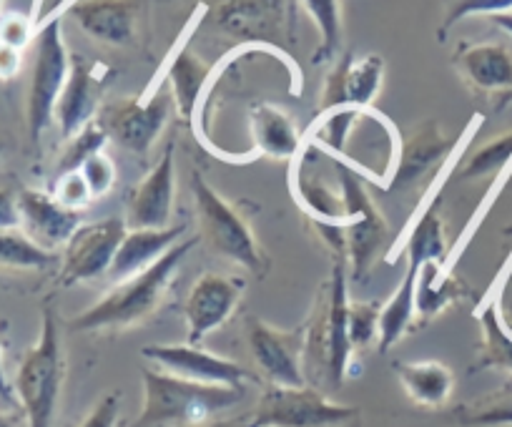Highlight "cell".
<instances>
[{
	"instance_id": "obj_10",
	"label": "cell",
	"mask_w": 512,
	"mask_h": 427,
	"mask_svg": "<svg viewBox=\"0 0 512 427\" xmlns=\"http://www.w3.org/2000/svg\"><path fill=\"white\" fill-rule=\"evenodd\" d=\"M171 96L151 91L146 101L141 98H121L98 109L96 121L106 131L108 141H116L131 154H149L154 141L164 131L169 119Z\"/></svg>"
},
{
	"instance_id": "obj_48",
	"label": "cell",
	"mask_w": 512,
	"mask_h": 427,
	"mask_svg": "<svg viewBox=\"0 0 512 427\" xmlns=\"http://www.w3.org/2000/svg\"><path fill=\"white\" fill-rule=\"evenodd\" d=\"M0 3H3V0H0Z\"/></svg>"
},
{
	"instance_id": "obj_14",
	"label": "cell",
	"mask_w": 512,
	"mask_h": 427,
	"mask_svg": "<svg viewBox=\"0 0 512 427\" xmlns=\"http://www.w3.org/2000/svg\"><path fill=\"white\" fill-rule=\"evenodd\" d=\"M244 294V282L219 272H206L191 287L184 304L186 342L201 345L206 335L224 327L236 312Z\"/></svg>"
},
{
	"instance_id": "obj_2",
	"label": "cell",
	"mask_w": 512,
	"mask_h": 427,
	"mask_svg": "<svg viewBox=\"0 0 512 427\" xmlns=\"http://www.w3.org/2000/svg\"><path fill=\"white\" fill-rule=\"evenodd\" d=\"M196 239H186L171 247L159 262L151 264L134 277L121 279L113 289H108L96 304L83 309L71 319V330L76 332H106V330H131L141 325L156 309L161 307L169 289L171 277L181 267Z\"/></svg>"
},
{
	"instance_id": "obj_18",
	"label": "cell",
	"mask_w": 512,
	"mask_h": 427,
	"mask_svg": "<svg viewBox=\"0 0 512 427\" xmlns=\"http://www.w3.org/2000/svg\"><path fill=\"white\" fill-rule=\"evenodd\" d=\"M452 63L477 96L487 101L512 98V53L502 43H460Z\"/></svg>"
},
{
	"instance_id": "obj_27",
	"label": "cell",
	"mask_w": 512,
	"mask_h": 427,
	"mask_svg": "<svg viewBox=\"0 0 512 427\" xmlns=\"http://www.w3.org/2000/svg\"><path fill=\"white\" fill-rule=\"evenodd\" d=\"M417 277L420 269L407 267L400 287L395 289L390 302L379 309V352H390L392 347L400 345L402 337L417 322Z\"/></svg>"
},
{
	"instance_id": "obj_22",
	"label": "cell",
	"mask_w": 512,
	"mask_h": 427,
	"mask_svg": "<svg viewBox=\"0 0 512 427\" xmlns=\"http://www.w3.org/2000/svg\"><path fill=\"white\" fill-rule=\"evenodd\" d=\"M184 232L186 224H171L166 229H128L121 247H118L108 277L121 282V279L144 272L151 264L159 262L171 247H176Z\"/></svg>"
},
{
	"instance_id": "obj_31",
	"label": "cell",
	"mask_w": 512,
	"mask_h": 427,
	"mask_svg": "<svg viewBox=\"0 0 512 427\" xmlns=\"http://www.w3.org/2000/svg\"><path fill=\"white\" fill-rule=\"evenodd\" d=\"M304 11L312 16L319 31V48L314 51V63L337 61L342 48V0H302Z\"/></svg>"
},
{
	"instance_id": "obj_5",
	"label": "cell",
	"mask_w": 512,
	"mask_h": 427,
	"mask_svg": "<svg viewBox=\"0 0 512 427\" xmlns=\"http://www.w3.org/2000/svg\"><path fill=\"white\" fill-rule=\"evenodd\" d=\"M196 217H199L201 239L226 262L246 269L254 277L264 279L269 272V259L256 242L254 232L239 211L204 179V174H191Z\"/></svg>"
},
{
	"instance_id": "obj_1",
	"label": "cell",
	"mask_w": 512,
	"mask_h": 427,
	"mask_svg": "<svg viewBox=\"0 0 512 427\" xmlns=\"http://www.w3.org/2000/svg\"><path fill=\"white\" fill-rule=\"evenodd\" d=\"M349 272L347 259L337 257L332 277L317 292L312 317L304 327V375L337 390L344 385L352 362L349 342Z\"/></svg>"
},
{
	"instance_id": "obj_41",
	"label": "cell",
	"mask_w": 512,
	"mask_h": 427,
	"mask_svg": "<svg viewBox=\"0 0 512 427\" xmlns=\"http://www.w3.org/2000/svg\"><path fill=\"white\" fill-rule=\"evenodd\" d=\"M3 229H21L18 196H13L8 189H0V232Z\"/></svg>"
},
{
	"instance_id": "obj_17",
	"label": "cell",
	"mask_w": 512,
	"mask_h": 427,
	"mask_svg": "<svg viewBox=\"0 0 512 427\" xmlns=\"http://www.w3.org/2000/svg\"><path fill=\"white\" fill-rule=\"evenodd\" d=\"M455 151L457 139H450L442 131L440 124L425 121V124L415 126L400 144V154H397V166L392 171L390 189H412L420 181H425L427 176L435 174L437 169H442Z\"/></svg>"
},
{
	"instance_id": "obj_43",
	"label": "cell",
	"mask_w": 512,
	"mask_h": 427,
	"mask_svg": "<svg viewBox=\"0 0 512 427\" xmlns=\"http://www.w3.org/2000/svg\"><path fill=\"white\" fill-rule=\"evenodd\" d=\"M3 350H6V342H3V337H0V400L8 402V405H13V407H18L16 390H13V382L8 380L6 367H3Z\"/></svg>"
},
{
	"instance_id": "obj_20",
	"label": "cell",
	"mask_w": 512,
	"mask_h": 427,
	"mask_svg": "<svg viewBox=\"0 0 512 427\" xmlns=\"http://www.w3.org/2000/svg\"><path fill=\"white\" fill-rule=\"evenodd\" d=\"M21 229L48 252L66 247L68 239L81 227V211L61 204L53 194L41 189H23L18 194Z\"/></svg>"
},
{
	"instance_id": "obj_36",
	"label": "cell",
	"mask_w": 512,
	"mask_h": 427,
	"mask_svg": "<svg viewBox=\"0 0 512 427\" xmlns=\"http://www.w3.org/2000/svg\"><path fill=\"white\" fill-rule=\"evenodd\" d=\"M379 304L349 299V342L354 352H364L379 342Z\"/></svg>"
},
{
	"instance_id": "obj_35",
	"label": "cell",
	"mask_w": 512,
	"mask_h": 427,
	"mask_svg": "<svg viewBox=\"0 0 512 427\" xmlns=\"http://www.w3.org/2000/svg\"><path fill=\"white\" fill-rule=\"evenodd\" d=\"M442 23L437 28V36L445 38L450 28L465 21L470 16H500V13H512V0H442Z\"/></svg>"
},
{
	"instance_id": "obj_23",
	"label": "cell",
	"mask_w": 512,
	"mask_h": 427,
	"mask_svg": "<svg viewBox=\"0 0 512 427\" xmlns=\"http://www.w3.org/2000/svg\"><path fill=\"white\" fill-rule=\"evenodd\" d=\"M249 126L256 154L269 159H294L302 151V136L292 116L274 103H256L249 114Z\"/></svg>"
},
{
	"instance_id": "obj_21",
	"label": "cell",
	"mask_w": 512,
	"mask_h": 427,
	"mask_svg": "<svg viewBox=\"0 0 512 427\" xmlns=\"http://www.w3.org/2000/svg\"><path fill=\"white\" fill-rule=\"evenodd\" d=\"M144 0H76L68 6L83 33L106 46H128L136 36Z\"/></svg>"
},
{
	"instance_id": "obj_38",
	"label": "cell",
	"mask_w": 512,
	"mask_h": 427,
	"mask_svg": "<svg viewBox=\"0 0 512 427\" xmlns=\"http://www.w3.org/2000/svg\"><path fill=\"white\" fill-rule=\"evenodd\" d=\"M56 196L61 204L71 206V209L81 211V206H86L88 201H93L91 189H88L86 179L81 176V171H73V174L58 176L56 181Z\"/></svg>"
},
{
	"instance_id": "obj_28",
	"label": "cell",
	"mask_w": 512,
	"mask_h": 427,
	"mask_svg": "<svg viewBox=\"0 0 512 427\" xmlns=\"http://www.w3.org/2000/svg\"><path fill=\"white\" fill-rule=\"evenodd\" d=\"M407 267L422 269L425 264H442L447 254V234L445 222L435 206H425L420 217L412 222L410 232L405 239Z\"/></svg>"
},
{
	"instance_id": "obj_8",
	"label": "cell",
	"mask_w": 512,
	"mask_h": 427,
	"mask_svg": "<svg viewBox=\"0 0 512 427\" xmlns=\"http://www.w3.org/2000/svg\"><path fill=\"white\" fill-rule=\"evenodd\" d=\"M362 410L329 400L317 387L269 385L256 402L249 427H354Z\"/></svg>"
},
{
	"instance_id": "obj_40",
	"label": "cell",
	"mask_w": 512,
	"mask_h": 427,
	"mask_svg": "<svg viewBox=\"0 0 512 427\" xmlns=\"http://www.w3.org/2000/svg\"><path fill=\"white\" fill-rule=\"evenodd\" d=\"M31 38H33L31 18L21 16V13H8V16L0 18V43H8V46L23 51V46H26Z\"/></svg>"
},
{
	"instance_id": "obj_13",
	"label": "cell",
	"mask_w": 512,
	"mask_h": 427,
	"mask_svg": "<svg viewBox=\"0 0 512 427\" xmlns=\"http://www.w3.org/2000/svg\"><path fill=\"white\" fill-rule=\"evenodd\" d=\"M146 360L159 365V370L171 372L184 380L201 382V385H224V387H244L254 380L246 367L239 362H231L226 357L214 355L201 345H149L141 350Z\"/></svg>"
},
{
	"instance_id": "obj_26",
	"label": "cell",
	"mask_w": 512,
	"mask_h": 427,
	"mask_svg": "<svg viewBox=\"0 0 512 427\" xmlns=\"http://www.w3.org/2000/svg\"><path fill=\"white\" fill-rule=\"evenodd\" d=\"M470 294L460 277H452L442 264H425L417 277V325H430L447 307L462 302Z\"/></svg>"
},
{
	"instance_id": "obj_45",
	"label": "cell",
	"mask_w": 512,
	"mask_h": 427,
	"mask_svg": "<svg viewBox=\"0 0 512 427\" xmlns=\"http://www.w3.org/2000/svg\"><path fill=\"white\" fill-rule=\"evenodd\" d=\"M490 21L512 38V13H500V16H492Z\"/></svg>"
},
{
	"instance_id": "obj_30",
	"label": "cell",
	"mask_w": 512,
	"mask_h": 427,
	"mask_svg": "<svg viewBox=\"0 0 512 427\" xmlns=\"http://www.w3.org/2000/svg\"><path fill=\"white\" fill-rule=\"evenodd\" d=\"M452 420L462 427H512V377L497 390L457 407Z\"/></svg>"
},
{
	"instance_id": "obj_33",
	"label": "cell",
	"mask_w": 512,
	"mask_h": 427,
	"mask_svg": "<svg viewBox=\"0 0 512 427\" xmlns=\"http://www.w3.org/2000/svg\"><path fill=\"white\" fill-rule=\"evenodd\" d=\"M512 164V131L495 136L492 141L482 144L480 149L472 151L457 169V176L462 181H477L487 179V176H497Z\"/></svg>"
},
{
	"instance_id": "obj_29",
	"label": "cell",
	"mask_w": 512,
	"mask_h": 427,
	"mask_svg": "<svg viewBox=\"0 0 512 427\" xmlns=\"http://www.w3.org/2000/svg\"><path fill=\"white\" fill-rule=\"evenodd\" d=\"M477 319H480L482 330L480 367L502 370L512 377V330L505 325V319H502L500 304L495 299H487L477 309Z\"/></svg>"
},
{
	"instance_id": "obj_6",
	"label": "cell",
	"mask_w": 512,
	"mask_h": 427,
	"mask_svg": "<svg viewBox=\"0 0 512 427\" xmlns=\"http://www.w3.org/2000/svg\"><path fill=\"white\" fill-rule=\"evenodd\" d=\"M204 13L211 26L241 46L269 48L287 58L284 48L294 41V0H206Z\"/></svg>"
},
{
	"instance_id": "obj_16",
	"label": "cell",
	"mask_w": 512,
	"mask_h": 427,
	"mask_svg": "<svg viewBox=\"0 0 512 427\" xmlns=\"http://www.w3.org/2000/svg\"><path fill=\"white\" fill-rule=\"evenodd\" d=\"M108 81V71L103 63L88 61L81 53H71L66 86L56 106V124L63 139H73L81 129H86L98 116V98Z\"/></svg>"
},
{
	"instance_id": "obj_11",
	"label": "cell",
	"mask_w": 512,
	"mask_h": 427,
	"mask_svg": "<svg viewBox=\"0 0 512 427\" xmlns=\"http://www.w3.org/2000/svg\"><path fill=\"white\" fill-rule=\"evenodd\" d=\"M128 232L126 219L108 217L101 222L81 224L68 244L63 247L61 282H91L111 272V264L116 259L118 247Z\"/></svg>"
},
{
	"instance_id": "obj_39",
	"label": "cell",
	"mask_w": 512,
	"mask_h": 427,
	"mask_svg": "<svg viewBox=\"0 0 512 427\" xmlns=\"http://www.w3.org/2000/svg\"><path fill=\"white\" fill-rule=\"evenodd\" d=\"M121 412V392H106L76 427H116Z\"/></svg>"
},
{
	"instance_id": "obj_46",
	"label": "cell",
	"mask_w": 512,
	"mask_h": 427,
	"mask_svg": "<svg viewBox=\"0 0 512 427\" xmlns=\"http://www.w3.org/2000/svg\"><path fill=\"white\" fill-rule=\"evenodd\" d=\"M191 427H249V422H239V420H206L201 425H191Z\"/></svg>"
},
{
	"instance_id": "obj_9",
	"label": "cell",
	"mask_w": 512,
	"mask_h": 427,
	"mask_svg": "<svg viewBox=\"0 0 512 427\" xmlns=\"http://www.w3.org/2000/svg\"><path fill=\"white\" fill-rule=\"evenodd\" d=\"M339 194H342L344 211V242H347V272L354 282H364L372 269L374 259L382 252V244L387 242V219L382 211L374 206L372 196L364 189L362 179L349 166L337 164Z\"/></svg>"
},
{
	"instance_id": "obj_37",
	"label": "cell",
	"mask_w": 512,
	"mask_h": 427,
	"mask_svg": "<svg viewBox=\"0 0 512 427\" xmlns=\"http://www.w3.org/2000/svg\"><path fill=\"white\" fill-rule=\"evenodd\" d=\"M81 176L86 179L93 199H101V196H106L108 191L113 189V184H116V166H113V161L101 151V154L91 156V159L81 166Z\"/></svg>"
},
{
	"instance_id": "obj_19",
	"label": "cell",
	"mask_w": 512,
	"mask_h": 427,
	"mask_svg": "<svg viewBox=\"0 0 512 427\" xmlns=\"http://www.w3.org/2000/svg\"><path fill=\"white\" fill-rule=\"evenodd\" d=\"M176 196V161L174 146H166L154 169L146 174L128 199V229H166L171 227Z\"/></svg>"
},
{
	"instance_id": "obj_25",
	"label": "cell",
	"mask_w": 512,
	"mask_h": 427,
	"mask_svg": "<svg viewBox=\"0 0 512 427\" xmlns=\"http://www.w3.org/2000/svg\"><path fill=\"white\" fill-rule=\"evenodd\" d=\"M397 377L405 387L407 397L415 405L437 410L450 402L452 390H455V375L447 365L437 360H420V362H397Z\"/></svg>"
},
{
	"instance_id": "obj_32",
	"label": "cell",
	"mask_w": 512,
	"mask_h": 427,
	"mask_svg": "<svg viewBox=\"0 0 512 427\" xmlns=\"http://www.w3.org/2000/svg\"><path fill=\"white\" fill-rule=\"evenodd\" d=\"M53 262L56 252L43 249L23 229L0 232V269H46Z\"/></svg>"
},
{
	"instance_id": "obj_12",
	"label": "cell",
	"mask_w": 512,
	"mask_h": 427,
	"mask_svg": "<svg viewBox=\"0 0 512 427\" xmlns=\"http://www.w3.org/2000/svg\"><path fill=\"white\" fill-rule=\"evenodd\" d=\"M246 342L264 380L277 387H304V330L284 332L262 319L246 322Z\"/></svg>"
},
{
	"instance_id": "obj_42",
	"label": "cell",
	"mask_w": 512,
	"mask_h": 427,
	"mask_svg": "<svg viewBox=\"0 0 512 427\" xmlns=\"http://www.w3.org/2000/svg\"><path fill=\"white\" fill-rule=\"evenodd\" d=\"M21 71V51L8 43H0V81H11Z\"/></svg>"
},
{
	"instance_id": "obj_3",
	"label": "cell",
	"mask_w": 512,
	"mask_h": 427,
	"mask_svg": "<svg viewBox=\"0 0 512 427\" xmlns=\"http://www.w3.org/2000/svg\"><path fill=\"white\" fill-rule=\"evenodd\" d=\"M144 407L128 427H191L239 405L244 387L201 385L144 367Z\"/></svg>"
},
{
	"instance_id": "obj_24",
	"label": "cell",
	"mask_w": 512,
	"mask_h": 427,
	"mask_svg": "<svg viewBox=\"0 0 512 427\" xmlns=\"http://www.w3.org/2000/svg\"><path fill=\"white\" fill-rule=\"evenodd\" d=\"M214 68L201 61L189 46H179L171 56L166 68V81L171 86V101L176 103V111L184 121H194L196 109L204 98L206 86L211 81Z\"/></svg>"
},
{
	"instance_id": "obj_47",
	"label": "cell",
	"mask_w": 512,
	"mask_h": 427,
	"mask_svg": "<svg viewBox=\"0 0 512 427\" xmlns=\"http://www.w3.org/2000/svg\"><path fill=\"white\" fill-rule=\"evenodd\" d=\"M3 151H6V139L0 136V156H3Z\"/></svg>"
},
{
	"instance_id": "obj_34",
	"label": "cell",
	"mask_w": 512,
	"mask_h": 427,
	"mask_svg": "<svg viewBox=\"0 0 512 427\" xmlns=\"http://www.w3.org/2000/svg\"><path fill=\"white\" fill-rule=\"evenodd\" d=\"M108 136L103 131V126L98 124L96 119L86 126V129L78 131L73 139H68L66 151L61 154V161H58V169H56V179L58 176H66L73 174V171H81V166L86 164L91 156L101 154L103 146H106Z\"/></svg>"
},
{
	"instance_id": "obj_7",
	"label": "cell",
	"mask_w": 512,
	"mask_h": 427,
	"mask_svg": "<svg viewBox=\"0 0 512 427\" xmlns=\"http://www.w3.org/2000/svg\"><path fill=\"white\" fill-rule=\"evenodd\" d=\"M71 53L63 43L61 21L51 18L36 33V56H33L31 83L26 96V129L31 144H41L48 126L56 121V106L66 86Z\"/></svg>"
},
{
	"instance_id": "obj_15",
	"label": "cell",
	"mask_w": 512,
	"mask_h": 427,
	"mask_svg": "<svg viewBox=\"0 0 512 427\" xmlns=\"http://www.w3.org/2000/svg\"><path fill=\"white\" fill-rule=\"evenodd\" d=\"M384 78V61L377 53L352 56L344 53L329 71L322 88L319 114L334 109H359L367 111L377 98Z\"/></svg>"
},
{
	"instance_id": "obj_4",
	"label": "cell",
	"mask_w": 512,
	"mask_h": 427,
	"mask_svg": "<svg viewBox=\"0 0 512 427\" xmlns=\"http://www.w3.org/2000/svg\"><path fill=\"white\" fill-rule=\"evenodd\" d=\"M63 380H66V357H63L58 319L51 307H43L36 345L23 355L16 380H13L18 407H21L28 427L53 425Z\"/></svg>"
},
{
	"instance_id": "obj_44",
	"label": "cell",
	"mask_w": 512,
	"mask_h": 427,
	"mask_svg": "<svg viewBox=\"0 0 512 427\" xmlns=\"http://www.w3.org/2000/svg\"><path fill=\"white\" fill-rule=\"evenodd\" d=\"M26 422L23 412H0V427H21Z\"/></svg>"
}]
</instances>
